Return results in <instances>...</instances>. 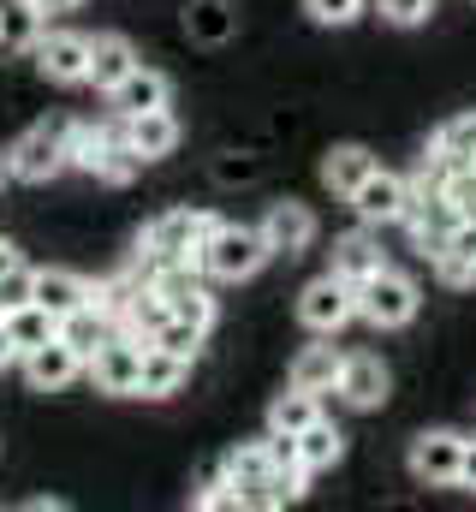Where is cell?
Listing matches in <instances>:
<instances>
[{"label": "cell", "mask_w": 476, "mask_h": 512, "mask_svg": "<svg viewBox=\"0 0 476 512\" xmlns=\"http://www.w3.org/2000/svg\"><path fill=\"white\" fill-rule=\"evenodd\" d=\"M268 256H274V251H268L262 227L215 221V227H209V239L197 245V268H203V274H215V280H250Z\"/></svg>", "instance_id": "6da1fadb"}, {"label": "cell", "mask_w": 476, "mask_h": 512, "mask_svg": "<svg viewBox=\"0 0 476 512\" xmlns=\"http://www.w3.org/2000/svg\"><path fill=\"white\" fill-rule=\"evenodd\" d=\"M209 227H215V215H203V209H167V215H155L149 227H143V239H137V251L149 268H167V262H191L197 245L209 239Z\"/></svg>", "instance_id": "7a4b0ae2"}, {"label": "cell", "mask_w": 476, "mask_h": 512, "mask_svg": "<svg viewBox=\"0 0 476 512\" xmlns=\"http://www.w3.org/2000/svg\"><path fill=\"white\" fill-rule=\"evenodd\" d=\"M357 316L369 328H405L417 316V280L381 262L369 280H357Z\"/></svg>", "instance_id": "3957f363"}, {"label": "cell", "mask_w": 476, "mask_h": 512, "mask_svg": "<svg viewBox=\"0 0 476 512\" xmlns=\"http://www.w3.org/2000/svg\"><path fill=\"white\" fill-rule=\"evenodd\" d=\"M6 167H12V179H24V185H48L60 167H72V155H66V126H30L12 149H6Z\"/></svg>", "instance_id": "277c9868"}, {"label": "cell", "mask_w": 476, "mask_h": 512, "mask_svg": "<svg viewBox=\"0 0 476 512\" xmlns=\"http://www.w3.org/2000/svg\"><path fill=\"white\" fill-rule=\"evenodd\" d=\"M352 316H357V286H352V280H340V274L310 280V286H304V298H298V322H304V328H316V334H340Z\"/></svg>", "instance_id": "5b68a950"}, {"label": "cell", "mask_w": 476, "mask_h": 512, "mask_svg": "<svg viewBox=\"0 0 476 512\" xmlns=\"http://www.w3.org/2000/svg\"><path fill=\"white\" fill-rule=\"evenodd\" d=\"M459 459H465V435L453 429H423L411 441V477L429 489H459Z\"/></svg>", "instance_id": "8992f818"}, {"label": "cell", "mask_w": 476, "mask_h": 512, "mask_svg": "<svg viewBox=\"0 0 476 512\" xmlns=\"http://www.w3.org/2000/svg\"><path fill=\"white\" fill-rule=\"evenodd\" d=\"M143 334H108L102 346H96V358L84 364L102 393H137V376H143Z\"/></svg>", "instance_id": "52a82bcc"}, {"label": "cell", "mask_w": 476, "mask_h": 512, "mask_svg": "<svg viewBox=\"0 0 476 512\" xmlns=\"http://www.w3.org/2000/svg\"><path fill=\"white\" fill-rule=\"evenodd\" d=\"M30 54H36L48 84H84L90 78V36H78V30H42Z\"/></svg>", "instance_id": "ba28073f"}, {"label": "cell", "mask_w": 476, "mask_h": 512, "mask_svg": "<svg viewBox=\"0 0 476 512\" xmlns=\"http://www.w3.org/2000/svg\"><path fill=\"white\" fill-rule=\"evenodd\" d=\"M453 173H476V114H459L435 131V173H423V179L447 185Z\"/></svg>", "instance_id": "9c48e42d"}, {"label": "cell", "mask_w": 476, "mask_h": 512, "mask_svg": "<svg viewBox=\"0 0 476 512\" xmlns=\"http://www.w3.org/2000/svg\"><path fill=\"white\" fill-rule=\"evenodd\" d=\"M18 364H24V382L36 387V393H60V387L84 370V358H78V352L60 340V334H54V340H42L36 352H24Z\"/></svg>", "instance_id": "30bf717a"}, {"label": "cell", "mask_w": 476, "mask_h": 512, "mask_svg": "<svg viewBox=\"0 0 476 512\" xmlns=\"http://www.w3.org/2000/svg\"><path fill=\"white\" fill-rule=\"evenodd\" d=\"M334 393L352 405V411H375L381 399H387V364L375 358V352H352L346 364H340V382Z\"/></svg>", "instance_id": "8fae6325"}, {"label": "cell", "mask_w": 476, "mask_h": 512, "mask_svg": "<svg viewBox=\"0 0 476 512\" xmlns=\"http://www.w3.org/2000/svg\"><path fill=\"white\" fill-rule=\"evenodd\" d=\"M405 197H411V185H405L399 173L369 167V173H363V185L352 191V209L363 215V221H399V215H405Z\"/></svg>", "instance_id": "7c38bea8"}, {"label": "cell", "mask_w": 476, "mask_h": 512, "mask_svg": "<svg viewBox=\"0 0 476 512\" xmlns=\"http://www.w3.org/2000/svg\"><path fill=\"white\" fill-rule=\"evenodd\" d=\"M262 239H268V251L274 256L310 251V239H316V215H310L304 203H268V215H262Z\"/></svg>", "instance_id": "4fadbf2b"}, {"label": "cell", "mask_w": 476, "mask_h": 512, "mask_svg": "<svg viewBox=\"0 0 476 512\" xmlns=\"http://www.w3.org/2000/svg\"><path fill=\"white\" fill-rule=\"evenodd\" d=\"M108 96H114V114H119V120H131V114H149V108H167V96H173V84H167V78H161L155 66H143V60H137V66H131V72L119 78V84L108 90Z\"/></svg>", "instance_id": "5bb4252c"}, {"label": "cell", "mask_w": 476, "mask_h": 512, "mask_svg": "<svg viewBox=\"0 0 476 512\" xmlns=\"http://www.w3.org/2000/svg\"><path fill=\"white\" fill-rule=\"evenodd\" d=\"M125 137H131V149H137L143 161H161V155L179 149V120H173L167 108H149V114H131V120H125Z\"/></svg>", "instance_id": "9a60e30c"}, {"label": "cell", "mask_w": 476, "mask_h": 512, "mask_svg": "<svg viewBox=\"0 0 476 512\" xmlns=\"http://www.w3.org/2000/svg\"><path fill=\"white\" fill-rule=\"evenodd\" d=\"M185 376H191V358H179V352H167V346H143V376H137V393H143V399L179 393Z\"/></svg>", "instance_id": "2e32d148"}, {"label": "cell", "mask_w": 476, "mask_h": 512, "mask_svg": "<svg viewBox=\"0 0 476 512\" xmlns=\"http://www.w3.org/2000/svg\"><path fill=\"white\" fill-rule=\"evenodd\" d=\"M131 66H137V48H131L125 36H114V30H108V36H90V78H84V84L114 90Z\"/></svg>", "instance_id": "e0dca14e"}, {"label": "cell", "mask_w": 476, "mask_h": 512, "mask_svg": "<svg viewBox=\"0 0 476 512\" xmlns=\"http://www.w3.org/2000/svg\"><path fill=\"white\" fill-rule=\"evenodd\" d=\"M435 268H441L447 286H476V227L459 221V227L435 245Z\"/></svg>", "instance_id": "ac0fdd59"}, {"label": "cell", "mask_w": 476, "mask_h": 512, "mask_svg": "<svg viewBox=\"0 0 476 512\" xmlns=\"http://www.w3.org/2000/svg\"><path fill=\"white\" fill-rule=\"evenodd\" d=\"M36 304L54 310V316H66V310L90 304V280L72 274V268H36Z\"/></svg>", "instance_id": "d6986e66"}, {"label": "cell", "mask_w": 476, "mask_h": 512, "mask_svg": "<svg viewBox=\"0 0 476 512\" xmlns=\"http://www.w3.org/2000/svg\"><path fill=\"white\" fill-rule=\"evenodd\" d=\"M369 167H375V155H369L363 143H340V149H328V155H322V185H328V191H340V197H352Z\"/></svg>", "instance_id": "ffe728a7"}, {"label": "cell", "mask_w": 476, "mask_h": 512, "mask_svg": "<svg viewBox=\"0 0 476 512\" xmlns=\"http://www.w3.org/2000/svg\"><path fill=\"white\" fill-rule=\"evenodd\" d=\"M0 322H6V334H12V346H18V358L60 334V316H54V310H42L36 298H30V304H18V310H12V316H0Z\"/></svg>", "instance_id": "44dd1931"}, {"label": "cell", "mask_w": 476, "mask_h": 512, "mask_svg": "<svg viewBox=\"0 0 476 512\" xmlns=\"http://www.w3.org/2000/svg\"><path fill=\"white\" fill-rule=\"evenodd\" d=\"M60 340H66V346L90 364V358H96V346L108 340V310H96V304L66 310V316H60Z\"/></svg>", "instance_id": "7402d4cb"}, {"label": "cell", "mask_w": 476, "mask_h": 512, "mask_svg": "<svg viewBox=\"0 0 476 512\" xmlns=\"http://www.w3.org/2000/svg\"><path fill=\"white\" fill-rule=\"evenodd\" d=\"M340 352L334 346H304L298 358H292V387H304V393H334L340 382Z\"/></svg>", "instance_id": "603a6c76"}, {"label": "cell", "mask_w": 476, "mask_h": 512, "mask_svg": "<svg viewBox=\"0 0 476 512\" xmlns=\"http://www.w3.org/2000/svg\"><path fill=\"white\" fill-rule=\"evenodd\" d=\"M274 471V459H268V441H244L227 453V483H233L238 495H244V507H250V495L262 489V477Z\"/></svg>", "instance_id": "cb8c5ba5"}, {"label": "cell", "mask_w": 476, "mask_h": 512, "mask_svg": "<svg viewBox=\"0 0 476 512\" xmlns=\"http://www.w3.org/2000/svg\"><path fill=\"white\" fill-rule=\"evenodd\" d=\"M340 453H346V435H340L328 417H316V423L298 435V465H304V471H328V465H340Z\"/></svg>", "instance_id": "d4e9b609"}, {"label": "cell", "mask_w": 476, "mask_h": 512, "mask_svg": "<svg viewBox=\"0 0 476 512\" xmlns=\"http://www.w3.org/2000/svg\"><path fill=\"white\" fill-rule=\"evenodd\" d=\"M42 18L48 12L36 0H0V48H36Z\"/></svg>", "instance_id": "484cf974"}, {"label": "cell", "mask_w": 476, "mask_h": 512, "mask_svg": "<svg viewBox=\"0 0 476 512\" xmlns=\"http://www.w3.org/2000/svg\"><path fill=\"white\" fill-rule=\"evenodd\" d=\"M375 268H381V245H375L369 233H346V239L334 245V268H328V274H340V280L357 286V280H369Z\"/></svg>", "instance_id": "4316f807"}, {"label": "cell", "mask_w": 476, "mask_h": 512, "mask_svg": "<svg viewBox=\"0 0 476 512\" xmlns=\"http://www.w3.org/2000/svg\"><path fill=\"white\" fill-rule=\"evenodd\" d=\"M316 417H322L316 411V393H304V387H292V393H280L268 405V429H280V435H304Z\"/></svg>", "instance_id": "83f0119b"}, {"label": "cell", "mask_w": 476, "mask_h": 512, "mask_svg": "<svg viewBox=\"0 0 476 512\" xmlns=\"http://www.w3.org/2000/svg\"><path fill=\"white\" fill-rule=\"evenodd\" d=\"M185 30H191L197 42H227V36H233V6H227V0H197V6L185 12Z\"/></svg>", "instance_id": "f1b7e54d"}, {"label": "cell", "mask_w": 476, "mask_h": 512, "mask_svg": "<svg viewBox=\"0 0 476 512\" xmlns=\"http://www.w3.org/2000/svg\"><path fill=\"white\" fill-rule=\"evenodd\" d=\"M203 334H209V328H197V322H179V316L167 310V322H161V328L149 334V346H167V352H179V358H197Z\"/></svg>", "instance_id": "f546056e"}, {"label": "cell", "mask_w": 476, "mask_h": 512, "mask_svg": "<svg viewBox=\"0 0 476 512\" xmlns=\"http://www.w3.org/2000/svg\"><path fill=\"white\" fill-rule=\"evenodd\" d=\"M30 298H36V268H24V262L6 268V274H0V316H12V310L30 304Z\"/></svg>", "instance_id": "4dcf8cb0"}, {"label": "cell", "mask_w": 476, "mask_h": 512, "mask_svg": "<svg viewBox=\"0 0 476 512\" xmlns=\"http://www.w3.org/2000/svg\"><path fill=\"white\" fill-rule=\"evenodd\" d=\"M304 12H310L316 24H334V30H340V24H357V18H363V0H304Z\"/></svg>", "instance_id": "1f68e13d"}, {"label": "cell", "mask_w": 476, "mask_h": 512, "mask_svg": "<svg viewBox=\"0 0 476 512\" xmlns=\"http://www.w3.org/2000/svg\"><path fill=\"white\" fill-rule=\"evenodd\" d=\"M375 6H381V18L399 24V30H411V24H423V18L435 12V0H375Z\"/></svg>", "instance_id": "d6a6232c"}, {"label": "cell", "mask_w": 476, "mask_h": 512, "mask_svg": "<svg viewBox=\"0 0 476 512\" xmlns=\"http://www.w3.org/2000/svg\"><path fill=\"white\" fill-rule=\"evenodd\" d=\"M447 197H453L459 221H465V227H476V173H453V179H447Z\"/></svg>", "instance_id": "836d02e7"}, {"label": "cell", "mask_w": 476, "mask_h": 512, "mask_svg": "<svg viewBox=\"0 0 476 512\" xmlns=\"http://www.w3.org/2000/svg\"><path fill=\"white\" fill-rule=\"evenodd\" d=\"M191 501H197V507H215V512H227V507H244V495H238V489L227 483V477H221V483H203V489H197Z\"/></svg>", "instance_id": "e575fe53"}, {"label": "cell", "mask_w": 476, "mask_h": 512, "mask_svg": "<svg viewBox=\"0 0 476 512\" xmlns=\"http://www.w3.org/2000/svg\"><path fill=\"white\" fill-rule=\"evenodd\" d=\"M459 489H476V441H465V459H459Z\"/></svg>", "instance_id": "d590c367"}, {"label": "cell", "mask_w": 476, "mask_h": 512, "mask_svg": "<svg viewBox=\"0 0 476 512\" xmlns=\"http://www.w3.org/2000/svg\"><path fill=\"white\" fill-rule=\"evenodd\" d=\"M12 358H18V346H12V334H6V322H0V370H6Z\"/></svg>", "instance_id": "8d00e7d4"}, {"label": "cell", "mask_w": 476, "mask_h": 512, "mask_svg": "<svg viewBox=\"0 0 476 512\" xmlns=\"http://www.w3.org/2000/svg\"><path fill=\"white\" fill-rule=\"evenodd\" d=\"M6 268H18V251H12V245L0 239V274H6Z\"/></svg>", "instance_id": "74e56055"}, {"label": "cell", "mask_w": 476, "mask_h": 512, "mask_svg": "<svg viewBox=\"0 0 476 512\" xmlns=\"http://www.w3.org/2000/svg\"><path fill=\"white\" fill-rule=\"evenodd\" d=\"M36 6H42V12H72L78 0H36Z\"/></svg>", "instance_id": "f35d334b"}, {"label": "cell", "mask_w": 476, "mask_h": 512, "mask_svg": "<svg viewBox=\"0 0 476 512\" xmlns=\"http://www.w3.org/2000/svg\"><path fill=\"white\" fill-rule=\"evenodd\" d=\"M6 179H12V167H6V149H0V185H6Z\"/></svg>", "instance_id": "ab89813d"}]
</instances>
